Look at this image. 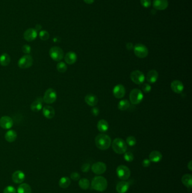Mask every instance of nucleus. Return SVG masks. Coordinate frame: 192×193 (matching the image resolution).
I'll list each match as a JSON object with an SVG mask.
<instances>
[{
    "mask_svg": "<svg viewBox=\"0 0 192 193\" xmlns=\"http://www.w3.org/2000/svg\"><path fill=\"white\" fill-rule=\"evenodd\" d=\"M95 144L98 149L101 150H105L110 148L112 143L110 137L105 134H98L95 138Z\"/></svg>",
    "mask_w": 192,
    "mask_h": 193,
    "instance_id": "f257e3e1",
    "label": "nucleus"
},
{
    "mask_svg": "<svg viewBox=\"0 0 192 193\" xmlns=\"http://www.w3.org/2000/svg\"><path fill=\"white\" fill-rule=\"evenodd\" d=\"M91 187L94 190L102 192L106 190L108 187V182L102 176H96L92 179Z\"/></svg>",
    "mask_w": 192,
    "mask_h": 193,
    "instance_id": "f03ea898",
    "label": "nucleus"
},
{
    "mask_svg": "<svg viewBox=\"0 0 192 193\" xmlns=\"http://www.w3.org/2000/svg\"><path fill=\"white\" fill-rule=\"evenodd\" d=\"M112 149L115 153L118 154H123L127 151V145L124 140L120 138H117L112 143Z\"/></svg>",
    "mask_w": 192,
    "mask_h": 193,
    "instance_id": "7ed1b4c3",
    "label": "nucleus"
},
{
    "mask_svg": "<svg viewBox=\"0 0 192 193\" xmlns=\"http://www.w3.org/2000/svg\"><path fill=\"white\" fill-rule=\"evenodd\" d=\"M144 95L139 89H133L130 94V101L133 104H138L143 100Z\"/></svg>",
    "mask_w": 192,
    "mask_h": 193,
    "instance_id": "20e7f679",
    "label": "nucleus"
},
{
    "mask_svg": "<svg viewBox=\"0 0 192 193\" xmlns=\"http://www.w3.org/2000/svg\"><path fill=\"white\" fill-rule=\"evenodd\" d=\"M49 55L54 61L60 62L64 58V51L60 47L53 46L49 51Z\"/></svg>",
    "mask_w": 192,
    "mask_h": 193,
    "instance_id": "39448f33",
    "label": "nucleus"
},
{
    "mask_svg": "<svg viewBox=\"0 0 192 193\" xmlns=\"http://www.w3.org/2000/svg\"><path fill=\"white\" fill-rule=\"evenodd\" d=\"M33 62L32 56L30 54H27L22 56L18 60V67L21 69H29L32 65Z\"/></svg>",
    "mask_w": 192,
    "mask_h": 193,
    "instance_id": "423d86ee",
    "label": "nucleus"
},
{
    "mask_svg": "<svg viewBox=\"0 0 192 193\" xmlns=\"http://www.w3.org/2000/svg\"><path fill=\"white\" fill-rule=\"evenodd\" d=\"M43 101L47 104H52L56 101L57 94L56 91L53 88H49L44 92Z\"/></svg>",
    "mask_w": 192,
    "mask_h": 193,
    "instance_id": "0eeeda50",
    "label": "nucleus"
},
{
    "mask_svg": "<svg viewBox=\"0 0 192 193\" xmlns=\"http://www.w3.org/2000/svg\"><path fill=\"white\" fill-rule=\"evenodd\" d=\"M133 51L137 57L140 58H144L148 56V48L144 45L142 44H138L135 45L133 47Z\"/></svg>",
    "mask_w": 192,
    "mask_h": 193,
    "instance_id": "6e6552de",
    "label": "nucleus"
},
{
    "mask_svg": "<svg viewBox=\"0 0 192 193\" xmlns=\"http://www.w3.org/2000/svg\"><path fill=\"white\" fill-rule=\"evenodd\" d=\"M116 173L118 177L122 180H126L130 177L131 172L127 166L121 165L119 166L116 169Z\"/></svg>",
    "mask_w": 192,
    "mask_h": 193,
    "instance_id": "1a4fd4ad",
    "label": "nucleus"
},
{
    "mask_svg": "<svg viewBox=\"0 0 192 193\" xmlns=\"http://www.w3.org/2000/svg\"><path fill=\"white\" fill-rule=\"evenodd\" d=\"M130 78L133 82L138 85L143 83L145 79L144 74L139 70H135L132 72L130 74Z\"/></svg>",
    "mask_w": 192,
    "mask_h": 193,
    "instance_id": "9d476101",
    "label": "nucleus"
},
{
    "mask_svg": "<svg viewBox=\"0 0 192 193\" xmlns=\"http://www.w3.org/2000/svg\"><path fill=\"white\" fill-rule=\"evenodd\" d=\"M91 170L92 172L94 173L95 174L100 175L103 174L106 171V166L103 162H99L92 166Z\"/></svg>",
    "mask_w": 192,
    "mask_h": 193,
    "instance_id": "9b49d317",
    "label": "nucleus"
},
{
    "mask_svg": "<svg viewBox=\"0 0 192 193\" xmlns=\"http://www.w3.org/2000/svg\"><path fill=\"white\" fill-rule=\"evenodd\" d=\"M14 122L10 116H4L0 118V127L4 129H9L12 127Z\"/></svg>",
    "mask_w": 192,
    "mask_h": 193,
    "instance_id": "f8f14e48",
    "label": "nucleus"
},
{
    "mask_svg": "<svg viewBox=\"0 0 192 193\" xmlns=\"http://www.w3.org/2000/svg\"><path fill=\"white\" fill-rule=\"evenodd\" d=\"M23 37L27 41H32L37 37V31L35 28H29L24 33Z\"/></svg>",
    "mask_w": 192,
    "mask_h": 193,
    "instance_id": "ddd939ff",
    "label": "nucleus"
},
{
    "mask_svg": "<svg viewBox=\"0 0 192 193\" xmlns=\"http://www.w3.org/2000/svg\"><path fill=\"white\" fill-rule=\"evenodd\" d=\"M113 93L115 98L121 99L123 98L125 95L126 89L124 85L121 84H118L114 87Z\"/></svg>",
    "mask_w": 192,
    "mask_h": 193,
    "instance_id": "4468645a",
    "label": "nucleus"
},
{
    "mask_svg": "<svg viewBox=\"0 0 192 193\" xmlns=\"http://www.w3.org/2000/svg\"><path fill=\"white\" fill-rule=\"evenodd\" d=\"M43 98L39 97L35 99L30 105V109L33 112H39L42 109L43 107Z\"/></svg>",
    "mask_w": 192,
    "mask_h": 193,
    "instance_id": "2eb2a0df",
    "label": "nucleus"
},
{
    "mask_svg": "<svg viewBox=\"0 0 192 193\" xmlns=\"http://www.w3.org/2000/svg\"><path fill=\"white\" fill-rule=\"evenodd\" d=\"M153 6L158 10H164L169 6V2L167 0H154Z\"/></svg>",
    "mask_w": 192,
    "mask_h": 193,
    "instance_id": "dca6fc26",
    "label": "nucleus"
},
{
    "mask_svg": "<svg viewBox=\"0 0 192 193\" xmlns=\"http://www.w3.org/2000/svg\"><path fill=\"white\" fill-rule=\"evenodd\" d=\"M43 115L46 119H51L55 115V111L53 107L50 106H45L42 109Z\"/></svg>",
    "mask_w": 192,
    "mask_h": 193,
    "instance_id": "f3484780",
    "label": "nucleus"
},
{
    "mask_svg": "<svg viewBox=\"0 0 192 193\" xmlns=\"http://www.w3.org/2000/svg\"><path fill=\"white\" fill-rule=\"evenodd\" d=\"M171 88L174 92L180 94L183 92L184 86L183 84L180 81L174 80L171 84Z\"/></svg>",
    "mask_w": 192,
    "mask_h": 193,
    "instance_id": "a211bd4d",
    "label": "nucleus"
},
{
    "mask_svg": "<svg viewBox=\"0 0 192 193\" xmlns=\"http://www.w3.org/2000/svg\"><path fill=\"white\" fill-rule=\"evenodd\" d=\"M12 180L16 184H21L25 180V174L21 171H16L12 175Z\"/></svg>",
    "mask_w": 192,
    "mask_h": 193,
    "instance_id": "6ab92c4d",
    "label": "nucleus"
},
{
    "mask_svg": "<svg viewBox=\"0 0 192 193\" xmlns=\"http://www.w3.org/2000/svg\"><path fill=\"white\" fill-rule=\"evenodd\" d=\"M158 79V73L155 70H152L148 72L146 76V80L149 83L153 84L157 81Z\"/></svg>",
    "mask_w": 192,
    "mask_h": 193,
    "instance_id": "aec40b11",
    "label": "nucleus"
},
{
    "mask_svg": "<svg viewBox=\"0 0 192 193\" xmlns=\"http://www.w3.org/2000/svg\"><path fill=\"white\" fill-rule=\"evenodd\" d=\"M64 60L65 62L68 65H73L77 61V54L73 51H69L66 54V55L64 56Z\"/></svg>",
    "mask_w": 192,
    "mask_h": 193,
    "instance_id": "412c9836",
    "label": "nucleus"
},
{
    "mask_svg": "<svg viewBox=\"0 0 192 193\" xmlns=\"http://www.w3.org/2000/svg\"><path fill=\"white\" fill-rule=\"evenodd\" d=\"M85 101L90 106L94 107L98 104V98L96 95L92 94H89L85 97Z\"/></svg>",
    "mask_w": 192,
    "mask_h": 193,
    "instance_id": "4be33fe9",
    "label": "nucleus"
},
{
    "mask_svg": "<svg viewBox=\"0 0 192 193\" xmlns=\"http://www.w3.org/2000/svg\"><path fill=\"white\" fill-rule=\"evenodd\" d=\"M130 187L129 183L126 181L119 182L116 186V190L118 193H126Z\"/></svg>",
    "mask_w": 192,
    "mask_h": 193,
    "instance_id": "5701e85b",
    "label": "nucleus"
},
{
    "mask_svg": "<svg viewBox=\"0 0 192 193\" xmlns=\"http://www.w3.org/2000/svg\"><path fill=\"white\" fill-rule=\"evenodd\" d=\"M162 155L158 151H153L149 154V160L153 163H158L162 160Z\"/></svg>",
    "mask_w": 192,
    "mask_h": 193,
    "instance_id": "b1692460",
    "label": "nucleus"
},
{
    "mask_svg": "<svg viewBox=\"0 0 192 193\" xmlns=\"http://www.w3.org/2000/svg\"><path fill=\"white\" fill-rule=\"evenodd\" d=\"M97 128L99 131L101 133H105L109 129V124L108 122L104 119H101L98 122L97 124Z\"/></svg>",
    "mask_w": 192,
    "mask_h": 193,
    "instance_id": "393cba45",
    "label": "nucleus"
},
{
    "mask_svg": "<svg viewBox=\"0 0 192 193\" xmlns=\"http://www.w3.org/2000/svg\"><path fill=\"white\" fill-rule=\"evenodd\" d=\"M17 133L14 130H9L5 135V138L8 142H13L17 138Z\"/></svg>",
    "mask_w": 192,
    "mask_h": 193,
    "instance_id": "a878e982",
    "label": "nucleus"
},
{
    "mask_svg": "<svg viewBox=\"0 0 192 193\" xmlns=\"http://www.w3.org/2000/svg\"><path fill=\"white\" fill-rule=\"evenodd\" d=\"M181 182L184 186L190 189L192 187V177L190 174H185L181 178Z\"/></svg>",
    "mask_w": 192,
    "mask_h": 193,
    "instance_id": "bb28decb",
    "label": "nucleus"
},
{
    "mask_svg": "<svg viewBox=\"0 0 192 193\" xmlns=\"http://www.w3.org/2000/svg\"><path fill=\"white\" fill-rule=\"evenodd\" d=\"M11 62V58L8 54L3 53L0 55V65L2 66H7Z\"/></svg>",
    "mask_w": 192,
    "mask_h": 193,
    "instance_id": "cd10ccee",
    "label": "nucleus"
},
{
    "mask_svg": "<svg viewBox=\"0 0 192 193\" xmlns=\"http://www.w3.org/2000/svg\"><path fill=\"white\" fill-rule=\"evenodd\" d=\"M17 192L18 193H32V189L30 185L23 183L18 186Z\"/></svg>",
    "mask_w": 192,
    "mask_h": 193,
    "instance_id": "c85d7f7f",
    "label": "nucleus"
},
{
    "mask_svg": "<svg viewBox=\"0 0 192 193\" xmlns=\"http://www.w3.org/2000/svg\"><path fill=\"white\" fill-rule=\"evenodd\" d=\"M71 184V180L67 177H63L59 180V186L63 189H67L69 186Z\"/></svg>",
    "mask_w": 192,
    "mask_h": 193,
    "instance_id": "c756f323",
    "label": "nucleus"
},
{
    "mask_svg": "<svg viewBox=\"0 0 192 193\" xmlns=\"http://www.w3.org/2000/svg\"><path fill=\"white\" fill-rule=\"evenodd\" d=\"M129 101L127 99H123L119 102L118 104V109L121 111H125L127 110L130 107Z\"/></svg>",
    "mask_w": 192,
    "mask_h": 193,
    "instance_id": "7c9ffc66",
    "label": "nucleus"
},
{
    "mask_svg": "<svg viewBox=\"0 0 192 193\" xmlns=\"http://www.w3.org/2000/svg\"><path fill=\"white\" fill-rule=\"evenodd\" d=\"M78 185L83 190H87L90 186V182L87 178H82L79 181Z\"/></svg>",
    "mask_w": 192,
    "mask_h": 193,
    "instance_id": "2f4dec72",
    "label": "nucleus"
},
{
    "mask_svg": "<svg viewBox=\"0 0 192 193\" xmlns=\"http://www.w3.org/2000/svg\"><path fill=\"white\" fill-rule=\"evenodd\" d=\"M56 69L60 73H64L67 71L68 67L65 63L63 62H59L56 65Z\"/></svg>",
    "mask_w": 192,
    "mask_h": 193,
    "instance_id": "473e14b6",
    "label": "nucleus"
},
{
    "mask_svg": "<svg viewBox=\"0 0 192 193\" xmlns=\"http://www.w3.org/2000/svg\"><path fill=\"white\" fill-rule=\"evenodd\" d=\"M39 37L42 40L46 41L48 39H49L50 35L46 31L42 30L41 31H40V32L39 33Z\"/></svg>",
    "mask_w": 192,
    "mask_h": 193,
    "instance_id": "72a5a7b5",
    "label": "nucleus"
},
{
    "mask_svg": "<svg viewBox=\"0 0 192 193\" xmlns=\"http://www.w3.org/2000/svg\"><path fill=\"white\" fill-rule=\"evenodd\" d=\"M126 144H127L129 146H131V147L133 146L136 145V138L133 136H129L126 138Z\"/></svg>",
    "mask_w": 192,
    "mask_h": 193,
    "instance_id": "f704fd0d",
    "label": "nucleus"
},
{
    "mask_svg": "<svg viewBox=\"0 0 192 193\" xmlns=\"http://www.w3.org/2000/svg\"><path fill=\"white\" fill-rule=\"evenodd\" d=\"M124 159L126 162H131L132 161H133L134 159L133 155L132 152H126L124 153Z\"/></svg>",
    "mask_w": 192,
    "mask_h": 193,
    "instance_id": "c9c22d12",
    "label": "nucleus"
},
{
    "mask_svg": "<svg viewBox=\"0 0 192 193\" xmlns=\"http://www.w3.org/2000/svg\"><path fill=\"white\" fill-rule=\"evenodd\" d=\"M3 193H16V190L15 187L12 186H8L4 189Z\"/></svg>",
    "mask_w": 192,
    "mask_h": 193,
    "instance_id": "e433bc0d",
    "label": "nucleus"
},
{
    "mask_svg": "<svg viewBox=\"0 0 192 193\" xmlns=\"http://www.w3.org/2000/svg\"><path fill=\"white\" fill-rule=\"evenodd\" d=\"M142 89L143 90V91L144 93H149L151 92V86L148 83H144V84H143V85L142 86Z\"/></svg>",
    "mask_w": 192,
    "mask_h": 193,
    "instance_id": "4c0bfd02",
    "label": "nucleus"
},
{
    "mask_svg": "<svg viewBox=\"0 0 192 193\" xmlns=\"http://www.w3.org/2000/svg\"><path fill=\"white\" fill-rule=\"evenodd\" d=\"M22 51L24 53L29 54L31 51V48L28 45H24L22 47Z\"/></svg>",
    "mask_w": 192,
    "mask_h": 193,
    "instance_id": "58836bf2",
    "label": "nucleus"
},
{
    "mask_svg": "<svg viewBox=\"0 0 192 193\" xmlns=\"http://www.w3.org/2000/svg\"><path fill=\"white\" fill-rule=\"evenodd\" d=\"M141 4L142 6L145 8H148L151 5V0H141Z\"/></svg>",
    "mask_w": 192,
    "mask_h": 193,
    "instance_id": "ea45409f",
    "label": "nucleus"
},
{
    "mask_svg": "<svg viewBox=\"0 0 192 193\" xmlns=\"http://www.w3.org/2000/svg\"><path fill=\"white\" fill-rule=\"evenodd\" d=\"M71 178L73 181H78L80 178V175L77 172H73L71 173Z\"/></svg>",
    "mask_w": 192,
    "mask_h": 193,
    "instance_id": "a19ab883",
    "label": "nucleus"
},
{
    "mask_svg": "<svg viewBox=\"0 0 192 193\" xmlns=\"http://www.w3.org/2000/svg\"><path fill=\"white\" fill-rule=\"evenodd\" d=\"M90 169V165L89 163L83 164L81 167V170L83 172H87Z\"/></svg>",
    "mask_w": 192,
    "mask_h": 193,
    "instance_id": "79ce46f5",
    "label": "nucleus"
},
{
    "mask_svg": "<svg viewBox=\"0 0 192 193\" xmlns=\"http://www.w3.org/2000/svg\"><path fill=\"white\" fill-rule=\"evenodd\" d=\"M92 115L95 116H97L99 114V109L97 107H93L91 111Z\"/></svg>",
    "mask_w": 192,
    "mask_h": 193,
    "instance_id": "37998d69",
    "label": "nucleus"
},
{
    "mask_svg": "<svg viewBox=\"0 0 192 193\" xmlns=\"http://www.w3.org/2000/svg\"><path fill=\"white\" fill-rule=\"evenodd\" d=\"M142 165H143V166L145 167V168L148 167L151 165V161H150L149 159H145L144 161H143Z\"/></svg>",
    "mask_w": 192,
    "mask_h": 193,
    "instance_id": "c03bdc74",
    "label": "nucleus"
},
{
    "mask_svg": "<svg viewBox=\"0 0 192 193\" xmlns=\"http://www.w3.org/2000/svg\"><path fill=\"white\" fill-rule=\"evenodd\" d=\"M133 45L131 42H129L126 44V49L128 51H131L133 49Z\"/></svg>",
    "mask_w": 192,
    "mask_h": 193,
    "instance_id": "a18cd8bd",
    "label": "nucleus"
},
{
    "mask_svg": "<svg viewBox=\"0 0 192 193\" xmlns=\"http://www.w3.org/2000/svg\"><path fill=\"white\" fill-rule=\"evenodd\" d=\"M83 1L87 4H92L95 1V0H83Z\"/></svg>",
    "mask_w": 192,
    "mask_h": 193,
    "instance_id": "49530a36",
    "label": "nucleus"
},
{
    "mask_svg": "<svg viewBox=\"0 0 192 193\" xmlns=\"http://www.w3.org/2000/svg\"><path fill=\"white\" fill-rule=\"evenodd\" d=\"M192 161L189 162V163L188 164V168L190 170V171H192Z\"/></svg>",
    "mask_w": 192,
    "mask_h": 193,
    "instance_id": "de8ad7c7",
    "label": "nucleus"
},
{
    "mask_svg": "<svg viewBox=\"0 0 192 193\" xmlns=\"http://www.w3.org/2000/svg\"><path fill=\"white\" fill-rule=\"evenodd\" d=\"M42 27L41 26H40V25H39V24H37V26H36V27H35V30L37 31H39V30H40V29H41Z\"/></svg>",
    "mask_w": 192,
    "mask_h": 193,
    "instance_id": "09e8293b",
    "label": "nucleus"
}]
</instances>
